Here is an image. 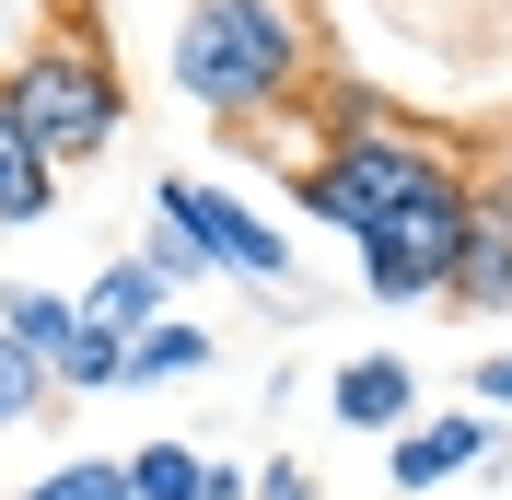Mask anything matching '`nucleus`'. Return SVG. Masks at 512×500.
Wrapping results in <instances>:
<instances>
[{
    "label": "nucleus",
    "instance_id": "nucleus-14",
    "mask_svg": "<svg viewBox=\"0 0 512 500\" xmlns=\"http://www.w3.org/2000/svg\"><path fill=\"white\" fill-rule=\"evenodd\" d=\"M140 268H152V280L175 291V303H187L198 280H222V268L198 256V233H187V221H175V210H152V233H140Z\"/></svg>",
    "mask_w": 512,
    "mask_h": 500
},
{
    "label": "nucleus",
    "instance_id": "nucleus-4",
    "mask_svg": "<svg viewBox=\"0 0 512 500\" xmlns=\"http://www.w3.org/2000/svg\"><path fill=\"white\" fill-rule=\"evenodd\" d=\"M152 210H175L198 233V256H210V268H222V280H256V291H280V314H303L291 303V233L268 210H245V198L233 187H187V175H163L152 187Z\"/></svg>",
    "mask_w": 512,
    "mask_h": 500
},
{
    "label": "nucleus",
    "instance_id": "nucleus-10",
    "mask_svg": "<svg viewBox=\"0 0 512 500\" xmlns=\"http://www.w3.org/2000/svg\"><path fill=\"white\" fill-rule=\"evenodd\" d=\"M82 314H94L105 338H140V326H163L175 314V291L140 268V256H117V268H94V291H82Z\"/></svg>",
    "mask_w": 512,
    "mask_h": 500
},
{
    "label": "nucleus",
    "instance_id": "nucleus-3",
    "mask_svg": "<svg viewBox=\"0 0 512 500\" xmlns=\"http://www.w3.org/2000/svg\"><path fill=\"white\" fill-rule=\"evenodd\" d=\"M454 187H478L466 152L431 140V128H408V117L350 128V140H315V152L291 163V210H315L326 233H350V245H373L384 221L431 210V198H454Z\"/></svg>",
    "mask_w": 512,
    "mask_h": 500
},
{
    "label": "nucleus",
    "instance_id": "nucleus-12",
    "mask_svg": "<svg viewBox=\"0 0 512 500\" xmlns=\"http://www.w3.org/2000/svg\"><path fill=\"white\" fill-rule=\"evenodd\" d=\"M175 373H210V326L198 314H163L128 338V384H175Z\"/></svg>",
    "mask_w": 512,
    "mask_h": 500
},
{
    "label": "nucleus",
    "instance_id": "nucleus-6",
    "mask_svg": "<svg viewBox=\"0 0 512 500\" xmlns=\"http://www.w3.org/2000/svg\"><path fill=\"white\" fill-rule=\"evenodd\" d=\"M454 314H512V175L466 198V256H454Z\"/></svg>",
    "mask_w": 512,
    "mask_h": 500
},
{
    "label": "nucleus",
    "instance_id": "nucleus-2",
    "mask_svg": "<svg viewBox=\"0 0 512 500\" xmlns=\"http://www.w3.org/2000/svg\"><path fill=\"white\" fill-rule=\"evenodd\" d=\"M0 105H12V128H24L35 152H47V175H94L105 152H117V128H128V82H117V47H105V24L70 0L59 24L35 35L24 59L0 70Z\"/></svg>",
    "mask_w": 512,
    "mask_h": 500
},
{
    "label": "nucleus",
    "instance_id": "nucleus-16",
    "mask_svg": "<svg viewBox=\"0 0 512 500\" xmlns=\"http://www.w3.org/2000/svg\"><path fill=\"white\" fill-rule=\"evenodd\" d=\"M245 500H315V466H291V454H268V466H256V489Z\"/></svg>",
    "mask_w": 512,
    "mask_h": 500
},
{
    "label": "nucleus",
    "instance_id": "nucleus-13",
    "mask_svg": "<svg viewBox=\"0 0 512 500\" xmlns=\"http://www.w3.org/2000/svg\"><path fill=\"white\" fill-rule=\"evenodd\" d=\"M128 489L140 500H210V454L198 442H140L128 454Z\"/></svg>",
    "mask_w": 512,
    "mask_h": 500
},
{
    "label": "nucleus",
    "instance_id": "nucleus-1",
    "mask_svg": "<svg viewBox=\"0 0 512 500\" xmlns=\"http://www.w3.org/2000/svg\"><path fill=\"white\" fill-rule=\"evenodd\" d=\"M175 94L222 128H256L268 105H303L326 70V35L303 0H175Z\"/></svg>",
    "mask_w": 512,
    "mask_h": 500
},
{
    "label": "nucleus",
    "instance_id": "nucleus-5",
    "mask_svg": "<svg viewBox=\"0 0 512 500\" xmlns=\"http://www.w3.org/2000/svg\"><path fill=\"white\" fill-rule=\"evenodd\" d=\"M466 198H478V187H454V198H431V210L384 221L373 245H350L361 291H373V303H443V291H454V256H466Z\"/></svg>",
    "mask_w": 512,
    "mask_h": 500
},
{
    "label": "nucleus",
    "instance_id": "nucleus-8",
    "mask_svg": "<svg viewBox=\"0 0 512 500\" xmlns=\"http://www.w3.org/2000/svg\"><path fill=\"white\" fill-rule=\"evenodd\" d=\"M326 419H338V431H408L419 419V373L408 361H396V349H361V361H338V384H326Z\"/></svg>",
    "mask_w": 512,
    "mask_h": 500
},
{
    "label": "nucleus",
    "instance_id": "nucleus-9",
    "mask_svg": "<svg viewBox=\"0 0 512 500\" xmlns=\"http://www.w3.org/2000/svg\"><path fill=\"white\" fill-rule=\"evenodd\" d=\"M0 338L24 349V361H35L47 384H59L70 338H82V303H70V291H47V280H0Z\"/></svg>",
    "mask_w": 512,
    "mask_h": 500
},
{
    "label": "nucleus",
    "instance_id": "nucleus-17",
    "mask_svg": "<svg viewBox=\"0 0 512 500\" xmlns=\"http://www.w3.org/2000/svg\"><path fill=\"white\" fill-rule=\"evenodd\" d=\"M466 396H478L489 419H501V407H512V349H501V361H478V373H466Z\"/></svg>",
    "mask_w": 512,
    "mask_h": 500
},
{
    "label": "nucleus",
    "instance_id": "nucleus-11",
    "mask_svg": "<svg viewBox=\"0 0 512 500\" xmlns=\"http://www.w3.org/2000/svg\"><path fill=\"white\" fill-rule=\"evenodd\" d=\"M59 210V175H47V152H35L24 128H12V105H0V233H24V221Z\"/></svg>",
    "mask_w": 512,
    "mask_h": 500
},
{
    "label": "nucleus",
    "instance_id": "nucleus-15",
    "mask_svg": "<svg viewBox=\"0 0 512 500\" xmlns=\"http://www.w3.org/2000/svg\"><path fill=\"white\" fill-rule=\"evenodd\" d=\"M35 407H59V384L35 373V361H24L12 338H0V431H12V419H35Z\"/></svg>",
    "mask_w": 512,
    "mask_h": 500
},
{
    "label": "nucleus",
    "instance_id": "nucleus-7",
    "mask_svg": "<svg viewBox=\"0 0 512 500\" xmlns=\"http://www.w3.org/2000/svg\"><path fill=\"white\" fill-rule=\"evenodd\" d=\"M501 454V419L489 407H443V419H408L396 431V489H443V477H466V466H489Z\"/></svg>",
    "mask_w": 512,
    "mask_h": 500
}]
</instances>
